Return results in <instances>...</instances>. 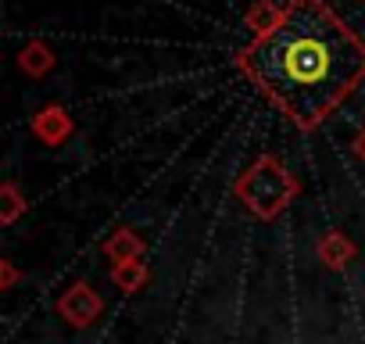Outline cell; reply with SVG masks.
Segmentation results:
<instances>
[{
    "mask_svg": "<svg viewBox=\"0 0 365 344\" xmlns=\"http://www.w3.org/2000/svg\"><path fill=\"white\" fill-rule=\"evenodd\" d=\"M244 69L301 129H312L365 76V44L322 0H294L244 51Z\"/></svg>",
    "mask_w": 365,
    "mask_h": 344,
    "instance_id": "1",
    "label": "cell"
},
{
    "mask_svg": "<svg viewBox=\"0 0 365 344\" xmlns=\"http://www.w3.org/2000/svg\"><path fill=\"white\" fill-rule=\"evenodd\" d=\"M240 198L258 216H276L287 205V198H290V180H287V172L272 158H262L240 180Z\"/></svg>",
    "mask_w": 365,
    "mask_h": 344,
    "instance_id": "2",
    "label": "cell"
}]
</instances>
